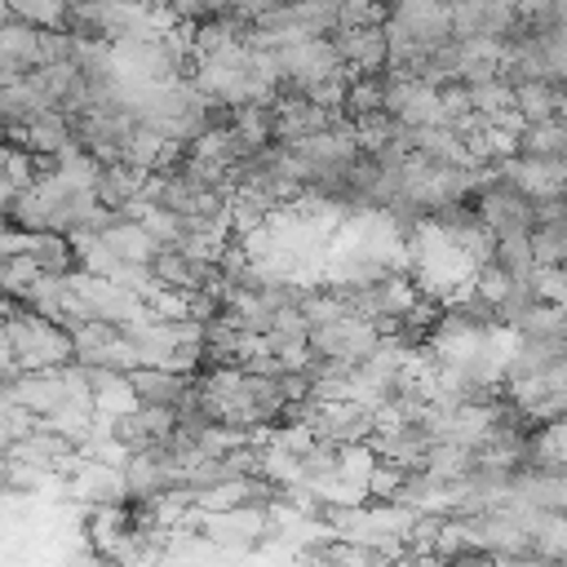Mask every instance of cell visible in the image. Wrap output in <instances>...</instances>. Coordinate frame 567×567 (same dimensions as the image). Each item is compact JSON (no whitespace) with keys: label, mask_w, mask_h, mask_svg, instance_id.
Wrapping results in <instances>:
<instances>
[{"label":"cell","mask_w":567,"mask_h":567,"mask_svg":"<svg viewBox=\"0 0 567 567\" xmlns=\"http://www.w3.org/2000/svg\"><path fill=\"white\" fill-rule=\"evenodd\" d=\"M128 381H133V394L142 408H168V412H177L195 390V372L164 368V363H142L128 372Z\"/></svg>","instance_id":"6da1fadb"},{"label":"cell","mask_w":567,"mask_h":567,"mask_svg":"<svg viewBox=\"0 0 567 567\" xmlns=\"http://www.w3.org/2000/svg\"><path fill=\"white\" fill-rule=\"evenodd\" d=\"M341 58L350 71H385L390 66V31L385 22H372V27H337L332 31Z\"/></svg>","instance_id":"7a4b0ae2"},{"label":"cell","mask_w":567,"mask_h":567,"mask_svg":"<svg viewBox=\"0 0 567 567\" xmlns=\"http://www.w3.org/2000/svg\"><path fill=\"white\" fill-rule=\"evenodd\" d=\"M151 168H137V164H128V159H111V164H102V173H97V199L106 204V208H133L137 199H146V186H151Z\"/></svg>","instance_id":"3957f363"},{"label":"cell","mask_w":567,"mask_h":567,"mask_svg":"<svg viewBox=\"0 0 567 567\" xmlns=\"http://www.w3.org/2000/svg\"><path fill=\"white\" fill-rule=\"evenodd\" d=\"M492 261H496V266H505L514 279H532V275H536V266H540L532 235H501V239H496V248H492Z\"/></svg>","instance_id":"277c9868"},{"label":"cell","mask_w":567,"mask_h":567,"mask_svg":"<svg viewBox=\"0 0 567 567\" xmlns=\"http://www.w3.org/2000/svg\"><path fill=\"white\" fill-rule=\"evenodd\" d=\"M4 13H18L35 27H66L71 0H4Z\"/></svg>","instance_id":"5b68a950"}]
</instances>
